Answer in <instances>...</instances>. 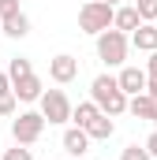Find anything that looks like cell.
<instances>
[{
	"mask_svg": "<svg viewBox=\"0 0 157 160\" xmlns=\"http://www.w3.org/2000/svg\"><path fill=\"white\" fill-rule=\"evenodd\" d=\"M138 11H135V4H120V8H112V30H120V34H131V30H138Z\"/></svg>",
	"mask_w": 157,
	"mask_h": 160,
	"instance_id": "cell-11",
	"label": "cell"
},
{
	"mask_svg": "<svg viewBox=\"0 0 157 160\" xmlns=\"http://www.w3.org/2000/svg\"><path fill=\"white\" fill-rule=\"evenodd\" d=\"M146 153H150V157L157 160V130H154V134H150V138H146Z\"/></svg>",
	"mask_w": 157,
	"mask_h": 160,
	"instance_id": "cell-22",
	"label": "cell"
},
{
	"mask_svg": "<svg viewBox=\"0 0 157 160\" xmlns=\"http://www.w3.org/2000/svg\"><path fill=\"white\" fill-rule=\"evenodd\" d=\"M120 160H154V157L146 153V145H127V149L120 153Z\"/></svg>",
	"mask_w": 157,
	"mask_h": 160,
	"instance_id": "cell-19",
	"label": "cell"
},
{
	"mask_svg": "<svg viewBox=\"0 0 157 160\" xmlns=\"http://www.w3.org/2000/svg\"><path fill=\"white\" fill-rule=\"evenodd\" d=\"M154 26H157V19H154Z\"/></svg>",
	"mask_w": 157,
	"mask_h": 160,
	"instance_id": "cell-27",
	"label": "cell"
},
{
	"mask_svg": "<svg viewBox=\"0 0 157 160\" xmlns=\"http://www.w3.org/2000/svg\"><path fill=\"white\" fill-rule=\"evenodd\" d=\"M127 112H131L135 119L157 123V101L150 97V93H135V97H127Z\"/></svg>",
	"mask_w": 157,
	"mask_h": 160,
	"instance_id": "cell-7",
	"label": "cell"
},
{
	"mask_svg": "<svg viewBox=\"0 0 157 160\" xmlns=\"http://www.w3.org/2000/svg\"><path fill=\"white\" fill-rule=\"evenodd\" d=\"M116 86L127 93V97L146 93V71H142V67H123V71L116 75Z\"/></svg>",
	"mask_w": 157,
	"mask_h": 160,
	"instance_id": "cell-8",
	"label": "cell"
},
{
	"mask_svg": "<svg viewBox=\"0 0 157 160\" xmlns=\"http://www.w3.org/2000/svg\"><path fill=\"white\" fill-rule=\"evenodd\" d=\"M49 78L56 82V86H68V82L78 78V60L71 52H60V56H52L49 60Z\"/></svg>",
	"mask_w": 157,
	"mask_h": 160,
	"instance_id": "cell-6",
	"label": "cell"
},
{
	"mask_svg": "<svg viewBox=\"0 0 157 160\" xmlns=\"http://www.w3.org/2000/svg\"><path fill=\"white\" fill-rule=\"evenodd\" d=\"M11 15H19V0H0V22Z\"/></svg>",
	"mask_w": 157,
	"mask_h": 160,
	"instance_id": "cell-21",
	"label": "cell"
},
{
	"mask_svg": "<svg viewBox=\"0 0 157 160\" xmlns=\"http://www.w3.org/2000/svg\"><path fill=\"white\" fill-rule=\"evenodd\" d=\"M30 71H34V67H30V60H26V56H15V60L8 63V78H11V82L23 78V75H30Z\"/></svg>",
	"mask_w": 157,
	"mask_h": 160,
	"instance_id": "cell-16",
	"label": "cell"
},
{
	"mask_svg": "<svg viewBox=\"0 0 157 160\" xmlns=\"http://www.w3.org/2000/svg\"><path fill=\"white\" fill-rule=\"evenodd\" d=\"M60 145H64V153H71V157H86V153H90V138H86L82 127H68L64 138H60Z\"/></svg>",
	"mask_w": 157,
	"mask_h": 160,
	"instance_id": "cell-9",
	"label": "cell"
},
{
	"mask_svg": "<svg viewBox=\"0 0 157 160\" xmlns=\"http://www.w3.org/2000/svg\"><path fill=\"white\" fill-rule=\"evenodd\" d=\"M38 104H41L38 112L45 116V123H68L71 119V101H68L64 89H41Z\"/></svg>",
	"mask_w": 157,
	"mask_h": 160,
	"instance_id": "cell-5",
	"label": "cell"
},
{
	"mask_svg": "<svg viewBox=\"0 0 157 160\" xmlns=\"http://www.w3.org/2000/svg\"><path fill=\"white\" fill-rule=\"evenodd\" d=\"M146 93L157 101V75H146Z\"/></svg>",
	"mask_w": 157,
	"mask_h": 160,
	"instance_id": "cell-23",
	"label": "cell"
},
{
	"mask_svg": "<svg viewBox=\"0 0 157 160\" xmlns=\"http://www.w3.org/2000/svg\"><path fill=\"white\" fill-rule=\"evenodd\" d=\"M90 101L105 112V116H123L127 112V93L116 86V75H97V78L90 82Z\"/></svg>",
	"mask_w": 157,
	"mask_h": 160,
	"instance_id": "cell-1",
	"label": "cell"
},
{
	"mask_svg": "<svg viewBox=\"0 0 157 160\" xmlns=\"http://www.w3.org/2000/svg\"><path fill=\"white\" fill-rule=\"evenodd\" d=\"M4 89H11V78H8V71H0V93Z\"/></svg>",
	"mask_w": 157,
	"mask_h": 160,
	"instance_id": "cell-25",
	"label": "cell"
},
{
	"mask_svg": "<svg viewBox=\"0 0 157 160\" xmlns=\"http://www.w3.org/2000/svg\"><path fill=\"white\" fill-rule=\"evenodd\" d=\"M127 48H131L127 34H120V30H112V26L97 34V60L109 63V67H120V63L127 60Z\"/></svg>",
	"mask_w": 157,
	"mask_h": 160,
	"instance_id": "cell-2",
	"label": "cell"
},
{
	"mask_svg": "<svg viewBox=\"0 0 157 160\" xmlns=\"http://www.w3.org/2000/svg\"><path fill=\"white\" fill-rule=\"evenodd\" d=\"M0 30H4V34H8V38H26V34H30V19H26V15H23V11H19V15H11V19H4V22H0Z\"/></svg>",
	"mask_w": 157,
	"mask_h": 160,
	"instance_id": "cell-14",
	"label": "cell"
},
{
	"mask_svg": "<svg viewBox=\"0 0 157 160\" xmlns=\"http://www.w3.org/2000/svg\"><path fill=\"white\" fill-rule=\"evenodd\" d=\"M112 26V8L105 4V0H86L82 8H78V30L82 34H101V30H109Z\"/></svg>",
	"mask_w": 157,
	"mask_h": 160,
	"instance_id": "cell-3",
	"label": "cell"
},
{
	"mask_svg": "<svg viewBox=\"0 0 157 160\" xmlns=\"http://www.w3.org/2000/svg\"><path fill=\"white\" fill-rule=\"evenodd\" d=\"M4 160H34V153H30L26 145H15V149H8V153H4Z\"/></svg>",
	"mask_w": 157,
	"mask_h": 160,
	"instance_id": "cell-20",
	"label": "cell"
},
{
	"mask_svg": "<svg viewBox=\"0 0 157 160\" xmlns=\"http://www.w3.org/2000/svg\"><path fill=\"white\" fill-rule=\"evenodd\" d=\"M41 134H45V116L41 112H19L11 119V138L15 145H34Z\"/></svg>",
	"mask_w": 157,
	"mask_h": 160,
	"instance_id": "cell-4",
	"label": "cell"
},
{
	"mask_svg": "<svg viewBox=\"0 0 157 160\" xmlns=\"http://www.w3.org/2000/svg\"><path fill=\"white\" fill-rule=\"evenodd\" d=\"M135 11H138L142 22H154L157 19V0H135Z\"/></svg>",
	"mask_w": 157,
	"mask_h": 160,
	"instance_id": "cell-17",
	"label": "cell"
},
{
	"mask_svg": "<svg viewBox=\"0 0 157 160\" xmlns=\"http://www.w3.org/2000/svg\"><path fill=\"white\" fill-rule=\"evenodd\" d=\"M131 45L138 52H157V26L154 22H138V30H131Z\"/></svg>",
	"mask_w": 157,
	"mask_h": 160,
	"instance_id": "cell-13",
	"label": "cell"
},
{
	"mask_svg": "<svg viewBox=\"0 0 157 160\" xmlns=\"http://www.w3.org/2000/svg\"><path fill=\"white\" fill-rule=\"evenodd\" d=\"M94 116H101V108H97L94 101H82V104H71V123H75V127H86V123L94 119Z\"/></svg>",
	"mask_w": 157,
	"mask_h": 160,
	"instance_id": "cell-15",
	"label": "cell"
},
{
	"mask_svg": "<svg viewBox=\"0 0 157 160\" xmlns=\"http://www.w3.org/2000/svg\"><path fill=\"white\" fill-rule=\"evenodd\" d=\"M41 89H45V86H41V78L34 75V71L11 82V93H15L19 101H26V104H30V101H38V97H41Z\"/></svg>",
	"mask_w": 157,
	"mask_h": 160,
	"instance_id": "cell-10",
	"label": "cell"
},
{
	"mask_svg": "<svg viewBox=\"0 0 157 160\" xmlns=\"http://www.w3.org/2000/svg\"><path fill=\"white\" fill-rule=\"evenodd\" d=\"M82 130H86V138H90V142H109V138L116 134V123H112V116H105V112H101V116H94V119L86 123Z\"/></svg>",
	"mask_w": 157,
	"mask_h": 160,
	"instance_id": "cell-12",
	"label": "cell"
},
{
	"mask_svg": "<svg viewBox=\"0 0 157 160\" xmlns=\"http://www.w3.org/2000/svg\"><path fill=\"white\" fill-rule=\"evenodd\" d=\"M105 4H109V8H120V4H123V0H105Z\"/></svg>",
	"mask_w": 157,
	"mask_h": 160,
	"instance_id": "cell-26",
	"label": "cell"
},
{
	"mask_svg": "<svg viewBox=\"0 0 157 160\" xmlns=\"http://www.w3.org/2000/svg\"><path fill=\"white\" fill-rule=\"evenodd\" d=\"M146 75H157V52H150V60H146Z\"/></svg>",
	"mask_w": 157,
	"mask_h": 160,
	"instance_id": "cell-24",
	"label": "cell"
},
{
	"mask_svg": "<svg viewBox=\"0 0 157 160\" xmlns=\"http://www.w3.org/2000/svg\"><path fill=\"white\" fill-rule=\"evenodd\" d=\"M15 108H19V97L11 89H4L0 93V116H15Z\"/></svg>",
	"mask_w": 157,
	"mask_h": 160,
	"instance_id": "cell-18",
	"label": "cell"
}]
</instances>
